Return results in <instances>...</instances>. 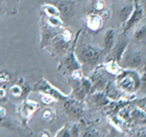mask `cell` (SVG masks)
Masks as SVG:
<instances>
[{"mask_svg":"<svg viewBox=\"0 0 146 137\" xmlns=\"http://www.w3.org/2000/svg\"><path fill=\"white\" fill-rule=\"evenodd\" d=\"M35 90L38 92H41L43 94H48L54 98V100H66L69 97L68 94H64L63 92L57 90L56 88L49 83L45 79L40 80L38 83L35 85Z\"/></svg>","mask_w":146,"mask_h":137,"instance_id":"5","label":"cell"},{"mask_svg":"<svg viewBox=\"0 0 146 137\" xmlns=\"http://www.w3.org/2000/svg\"><path fill=\"white\" fill-rule=\"evenodd\" d=\"M133 9H134V4H130L128 6H125L123 7L122 9L120 10L119 12V17L121 19V22H125L126 20L128 19V17L130 16V14L133 12Z\"/></svg>","mask_w":146,"mask_h":137,"instance_id":"21","label":"cell"},{"mask_svg":"<svg viewBox=\"0 0 146 137\" xmlns=\"http://www.w3.org/2000/svg\"><path fill=\"white\" fill-rule=\"evenodd\" d=\"M104 68H105V70H107V72H110L111 74H114V75H117V73L121 70L118 63L117 61H115V60H112V59L104 64Z\"/></svg>","mask_w":146,"mask_h":137,"instance_id":"18","label":"cell"},{"mask_svg":"<svg viewBox=\"0 0 146 137\" xmlns=\"http://www.w3.org/2000/svg\"><path fill=\"white\" fill-rule=\"evenodd\" d=\"M64 111L73 118H79L84 112L82 104L78 99H67L64 102Z\"/></svg>","mask_w":146,"mask_h":137,"instance_id":"6","label":"cell"},{"mask_svg":"<svg viewBox=\"0 0 146 137\" xmlns=\"http://www.w3.org/2000/svg\"><path fill=\"white\" fill-rule=\"evenodd\" d=\"M92 100H93L94 104L98 107H104L110 103L109 98L100 92H96V94L92 96Z\"/></svg>","mask_w":146,"mask_h":137,"instance_id":"17","label":"cell"},{"mask_svg":"<svg viewBox=\"0 0 146 137\" xmlns=\"http://www.w3.org/2000/svg\"><path fill=\"white\" fill-rule=\"evenodd\" d=\"M38 109V105L36 102L35 101H31V100H27L23 105L21 106L20 108V115L23 117L24 119H29L34 112Z\"/></svg>","mask_w":146,"mask_h":137,"instance_id":"10","label":"cell"},{"mask_svg":"<svg viewBox=\"0 0 146 137\" xmlns=\"http://www.w3.org/2000/svg\"><path fill=\"white\" fill-rule=\"evenodd\" d=\"M94 76L95 77H93V81H92L94 90H96L98 92H101L102 90L105 89L107 85L106 78L104 77L103 74H100V73H96Z\"/></svg>","mask_w":146,"mask_h":137,"instance_id":"15","label":"cell"},{"mask_svg":"<svg viewBox=\"0 0 146 137\" xmlns=\"http://www.w3.org/2000/svg\"><path fill=\"white\" fill-rule=\"evenodd\" d=\"M115 32L114 29H108L104 34V39H103V43H104V51L106 53H108L112 50V48L114 47L115 41Z\"/></svg>","mask_w":146,"mask_h":137,"instance_id":"14","label":"cell"},{"mask_svg":"<svg viewBox=\"0 0 146 137\" xmlns=\"http://www.w3.org/2000/svg\"><path fill=\"white\" fill-rule=\"evenodd\" d=\"M76 3L72 0H59L57 2V9L59 11V13L62 17L68 18L73 14L75 10Z\"/></svg>","mask_w":146,"mask_h":137,"instance_id":"9","label":"cell"},{"mask_svg":"<svg viewBox=\"0 0 146 137\" xmlns=\"http://www.w3.org/2000/svg\"><path fill=\"white\" fill-rule=\"evenodd\" d=\"M43 13L46 16H60L59 11L56 6L52 4H44L42 6Z\"/></svg>","mask_w":146,"mask_h":137,"instance_id":"19","label":"cell"},{"mask_svg":"<svg viewBox=\"0 0 146 137\" xmlns=\"http://www.w3.org/2000/svg\"><path fill=\"white\" fill-rule=\"evenodd\" d=\"M106 96L112 100H119L122 99L125 92H123L117 86V84L109 83L106 85Z\"/></svg>","mask_w":146,"mask_h":137,"instance_id":"11","label":"cell"},{"mask_svg":"<svg viewBox=\"0 0 146 137\" xmlns=\"http://www.w3.org/2000/svg\"><path fill=\"white\" fill-rule=\"evenodd\" d=\"M121 61H123V67L127 68H136L141 64V53L139 51H131L129 53L125 51Z\"/></svg>","mask_w":146,"mask_h":137,"instance_id":"7","label":"cell"},{"mask_svg":"<svg viewBox=\"0 0 146 137\" xmlns=\"http://www.w3.org/2000/svg\"><path fill=\"white\" fill-rule=\"evenodd\" d=\"M42 117H43V119L47 122L53 121L54 118V113L51 109H46L45 111H43Z\"/></svg>","mask_w":146,"mask_h":137,"instance_id":"23","label":"cell"},{"mask_svg":"<svg viewBox=\"0 0 146 137\" xmlns=\"http://www.w3.org/2000/svg\"><path fill=\"white\" fill-rule=\"evenodd\" d=\"M71 34L67 30L58 32L57 34L49 43L51 46L52 51L57 54L66 53L69 48V42L71 40Z\"/></svg>","mask_w":146,"mask_h":137,"instance_id":"4","label":"cell"},{"mask_svg":"<svg viewBox=\"0 0 146 137\" xmlns=\"http://www.w3.org/2000/svg\"><path fill=\"white\" fill-rule=\"evenodd\" d=\"M0 127L6 128L8 130H17V126L13 123L12 120L7 118L6 116H0Z\"/></svg>","mask_w":146,"mask_h":137,"instance_id":"22","label":"cell"},{"mask_svg":"<svg viewBox=\"0 0 146 137\" xmlns=\"http://www.w3.org/2000/svg\"><path fill=\"white\" fill-rule=\"evenodd\" d=\"M5 96V90L3 89H0V99Z\"/></svg>","mask_w":146,"mask_h":137,"instance_id":"28","label":"cell"},{"mask_svg":"<svg viewBox=\"0 0 146 137\" xmlns=\"http://www.w3.org/2000/svg\"><path fill=\"white\" fill-rule=\"evenodd\" d=\"M46 22L49 26L54 29H60L63 26L62 20L59 18V16H47Z\"/></svg>","mask_w":146,"mask_h":137,"instance_id":"20","label":"cell"},{"mask_svg":"<svg viewBox=\"0 0 146 137\" xmlns=\"http://www.w3.org/2000/svg\"><path fill=\"white\" fill-rule=\"evenodd\" d=\"M2 13V6H1V4H0V14Z\"/></svg>","mask_w":146,"mask_h":137,"instance_id":"29","label":"cell"},{"mask_svg":"<svg viewBox=\"0 0 146 137\" xmlns=\"http://www.w3.org/2000/svg\"><path fill=\"white\" fill-rule=\"evenodd\" d=\"M102 27V17L98 14H90L87 17V28L96 32Z\"/></svg>","mask_w":146,"mask_h":137,"instance_id":"13","label":"cell"},{"mask_svg":"<svg viewBox=\"0 0 146 137\" xmlns=\"http://www.w3.org/2000/svg\"><path fill=\"white\" fill-rule=\"evenodd\" d=\"M41 101H42L43 103H45V104H50V103L53 102V101H54V99L52 96H50V95H48V94H43L42 98H41Z\"/></svg>","mask_w":146,"mask_h":137,"instance_id":"25","label":"cell"},{"mask_svg":"<svg viewBox=\"0 0 146 137\" xmlns=\"http://www.w3.org/2000/svg\"><path fill=\"white\" fill-rule=\"evenodd\" d=\"M10 92H11V94H12L13 96H15V97H18V96H20V95L22 94L21 87L19 86V85H17V84L13 85V86L11 87Z\"/></svg>","mask_w":146,"mask_h":137,"instance_id":"24","label":"cell"},{"mask_svg":"<svg viewBox=\"0 0 146 137\" xmlns=\"http://www.w3.org/2000/svg\"><path fill=\"white\" fill-rule=\"evenodd\" d=\"M76 55L80 65L83 66L85 68L92 70V68L95 67L100 61L101 51L93 45L82 44L76 49Z\"/></svg>","mask_w":146,"mask_h":137,"instance_id":"1","label":"cell"},{"mask_svg":"<svg viewBox=\"0 0 146 137\" xmlns=\"http://www.w3.org/2000/svg\"><path fill=\"white\" fill-rule=\"evenodd\" d=\"M64 66H65L66 70H70L72 72H73L74 70H80V68H81L80 63H79L75 53H70L66 55L64 59Z\"/></svg>","mask_w":146,"mask_h":137,"instance_id":"12","label":"cell"},{"mask_svg":"<svg viewBox=\"0 0 146 137\" xmlns=\"http://www.w3.org/2000/svg\"><path fill=\"white\" fill-rule=\"evenodd\" d=\"M117 75V86L125 94H132L140 88V76L132 68L120 70Z\"/></svg>","mask_w":146,"mask_h":137,"instance_id":"2","label":"cell"},{"mask_svg":"<svg viewBox=\"0 0 146 137\" xmlns=\"http://www.w3.org/2000/svg\"><path fill=\"white\" fill-rule=\"evenodd\" d=\"M143 8L139 2V0H134V9L133 12L128 17V19L125 22H123L122 24V30H123V34H127L129 32H131L135 27L137 26L140 23V21L143 18Z\"/></svg>","mask_w":146,"mask_h":137,"instance_id":"3","label":"cell"},{"mask_svg":"<svg viewBox=\"0 0 146 137\" xmlns=\"http://www.w3.org/2000/svg\"><path fill=\"white\" fill-rule=\"evenodd\" d=\"M129 44V40L126 38L124 35L121 36L119 39L117 40V43H115L114 47L111 50V57L112 60H115L117 63L121 61L123 55H124L126 49Z\"/></svg>","mask_w":146,"mask_h":137,"instance_id":"8","label":"cell"},{"mask_svg":"<svg viewBox=\"0 0 146 137\" xmlns=\"http://www.w3.org/2000/svg\"><path fill=\"white\" fill-rule=\"evenodd\" d=\"M145 11H146V8H145Z\"/></svg>","mask_w":146,"mask_h":137,"instance_id":"30","label":"cell"},{"mask_svg":"<svg viewBox=\"0 0 146 137\" xmlns=\"http://www.w3.org/2000/svg\"><path fill=\"white\" fill-rule=\"evenodd\" d=\"M134 39L137 42L143 43L146 42V23H143L141 25H137V27L135 29V32L133 34Z\"/></svg>","mask_w":146,"mask_h":137,"instance_id":"16","label":"cell"},{"mask_svg":"<svg viewBox=\"0 0 146 137\" xmlns=\"http://www.w3.org/2000/svg\"><path fill=\"white\" fill-rule=\"evenodd\" d=\"M95 6H96V10H102L104 7V3H103L102 0H98V1L96 2Z\"/></svg>","mask_w":146,"mask_h":137,"instance_id":"27","label":"cell"},{"mask_svg":"<svg viewBox=\"0 0 146 137\" xmlns=\"http://www.w3.org/2000/svg\"><path fill=\"white\" fill-rule=\"evenodd\" d=\"M140 87L144 88V89H146V72H144L142 73L141 77H140Z\"/></svg>","mask_w":146,"mask_h":137,"instance_id":"26","label":"cell"}]
</instances>
